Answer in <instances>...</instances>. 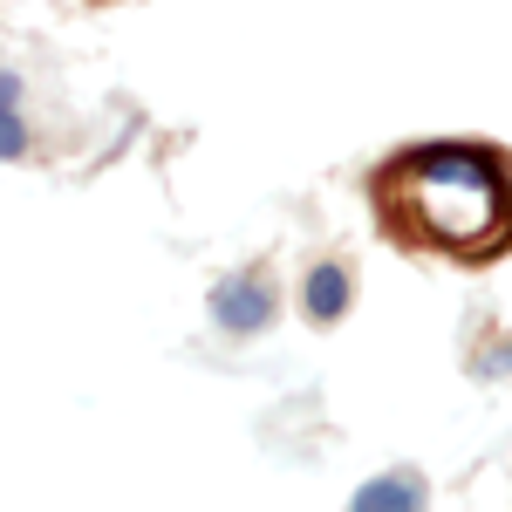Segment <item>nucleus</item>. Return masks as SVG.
I'll use <instances>...</instances> for the list:
<instances>
[{
  "instance_id": "obj_1",
  "label": "nucleus",
  "mask_w": 512,
  "mask_h": 512,
  "mask_svg": "<svg viewBox=\"0 0 512 512\" xmlns=\"http://www.w3.org/2000/svg\"><path fill=\"white\" fill-rule=\"evenodd\" d=\"M383 198L417 239L478 246V239H499V226H506V212H499L506 164L492 151H472V144H431V151H410L396 164Z\"/></svg>"
},
{
  "instance_id": "obj_2",
  "label": "nucleus",
  "mask_w": 512,
  "mask_h": 512,
  "mask_svg": "<svg viewBox=\"0 0 512 512\" xmlns=\"http://www.w3.org/2000/svg\"><path fill=\"white\" fill-rule=\"evenodd\" d=\"M212 315H219V328H233V335H260V328L274 321V287H260V280H226V287L212 294Z\"/></svg>"
},
{
  "instance_id": "obj_3",
  "label": "nucleus",
  "mask_w": 512,
  "mask_h": 512,
  "mask_svg": "<svg viewBox=\"0 0 512 512\" xmlns=\"http://www.w3.org/2000/svg\"><path fill=\"white\" fill-rule=\"evenodd\" d=\"M342 308H349V274H342V267H315V274H308V315L335 321Z\"/></svg>"
},
{
  "instance_id": "obj_4",
  "label": "nucleus",
  "mask_w": 512,
  "mask_h": 512,
  "mask_svg": "<svg viewBox=\"0 0 512 512\" xmlns=\"http://www.w3.org/2000/svg\"><path fill=\"white\" fill-rule=\"evenodd\" d=\"M355 506H424V492H417V478H376V485H362Z\"/></svg>"
},
{
  "instance_id": "obj_5",
  "label": "nucleus",
  "mask_w": 512,
  "mask_h": 512,
  "mask_svg": "<svg viewBox=\"0 0 512 512\" xmlns=\"http://www.w3.org/2000/svg\"><path fill=\"white\" fill-rule=\"evenodd\" d=\"M21 151H28V130H21V117H14L7 103H0V158H21Z\"/></svg>"
}]
</instances>
